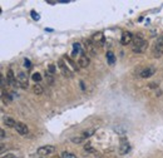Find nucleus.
I'll use <instances>...</instances> for the list:
<instances>
[{"mask_svg": "<svg viewBox=\"0 0 163 158\" xmlns=\"http://www.w3.org/2000/svg\"><path fill=\"white\" fill-rule=\"evenodd\" d=\"M148 47V43L143 39V37L141 34L135 35L133 38V47H132V50L133 53H137V54H141V53H144L145 49Z\"/></svg>", "mask_w": 163, "mask_h": 158, "instance_id": "f257e3e1", "label": "nucleus"}, {"mask_svg": "<svg viewBox=\"0 0 163 158\" xmlns=\"http://www.w3.org/2000/svg\"><path fill=\"white\" fill-rule=\"evenodd\" d=\"M83 43H84V49H85V50H87L90 55H97V53H98V47L93 43L92 39H84Z\"/></svg>", "mask_w": 163, "mask_h": 158, "instance_id": "f03ea898", "label": "nucleus"}, {"mask_svg": "<svg viewBox=\"0 0 163 158\" xmlns=\"http://www.w3.org/2000/svg\"><path fill=\"white\" fill-rule=\"evenodd\" d=\"M162 55H163V37H159L153 48V56L161 58Z\"/></svg>", "mask_w": 163, "mask_h": 158, "instance_id": "7ed1b4c3", "label": "nucleus"}, {"mask_svg": "<svg viewBox=\"0 0 163 158\" xmlns=\"http://www.w3.org/2000/svg\"><path fill=\"white\" fill-rule=\"evenodd\" d=\"M58 68H59V70L62 72V74L65 77V78H72V72H70V69L68 68V65L64 63V59H59L58 60Z\"/></svg>", "mask_w": 163, "mask_h": 158, "instance_id": "20e7f679", "label": "nucleus"}, {"mask_svg": "<svg viewBox=\"0 0 163 158\" xmlns=\"http://www.w3.org/2000/svg\"><path fill=\"white\" fill-rule=\"evenodd\" d=\"M55 152V147L54 146H43L38 148V154L39 156H49L51 153Z\"/></svg>", "mask_w": 163, "mask_h": 158, "instance_id": "39448f33", "label": "nucleus"}, {"mask_svg": "<svg viewBox=\"0 0 163 158\" xmlns=\"http://www.w3.org/2000/svg\"><path fill=\"white\" fill-rule=\"evenodd\" d=\"M92 40H93V43L96 44L97 47H102L103 44H104V41H106L104 35H103L102 31H98V33H96V34H93Z\"/></svg>", "mask_w": 163, "mask_h": 158, "instance_id": "423d86ee", "label": "nucleus"}, {"mask_svg": "<svg viewBox=\"0 0 163 158\" xmlns=\"http://www.w3.org/2000/svg\"><path fill=\"white\" fill-rule=\"evenodd\" d=\"M133 34L131 31H124L123 34H122V37H121V43L123 44V45H128V44H131L132 41H133Z\"/></svg>", "mask_w": 163, "mask_h": 158, "instance_id": "0eeeda50", "label": "nucleus"}, {"mask_svg": "<svg viewBox=\"0 0 163 158\" xmlns=\"http://www.w3.org/2000/svg\"><path fill=\"white\" fill-rule=\"evenodd\" d=\"M16 79H18V82H19V85L21 87V88H28V76L25 73H23V72H20L19 74H18V77H16Z\"/></svg>", "mask_w": 163, "mask_h": 158, "instance_id": "6e6552de", "label": "nucleus"}, {"mask_svg": "<svg viewBox=\"0 0 163 158\" xmlns=\"http://www.w3.org/2000/svg\"><path fill=\"white\" fill-rule=\"evenodd\" d=\"M129 149H131L129 143L127 142V139L124 137H122V139H121V147H119V153H121V154H127L128 152H129Z\"/></svg>", "mask_w": 163, "mask_h": 158, "instance_id": "1a4fd4ad", "label": "nucleus"}, {"mask_svg": "<svg viewBox=\"0 0 163 158\" xmlns=\"http://www.w3.org/2000/svg\"><path fill=\"white\" fill-rule=\"evenodd\" d=\"M15 129H16V132H18L19 134H21V136H27L28 133H29L28 126H27V124H24V123H21V122H18V123H16Z\"/></svg>", "mask_w": 163, "mask_h": 158, "instance_id": "9d476101", "label": "nucleus"}, {"mask_svg": "<svg viewBox=\"0 0 163 158\" xmlns=\"http://www.w3.org/2000/svg\"><path fill=\"white\" fill-rule=\"evenodd\" d=\"M156 73V68L154 66H147V68H144L142 72H141V78H149L152 77L153 74Z\"/></svg>", "mask_w": 163, "mask_h": 158, "instance_id": "9b49d317", "label": "nucleus"}, {"mask_svg": "<svg viewBox=\"0 0 163 158\" xmlns=\"http://www.w3.org/2000/svg\"><path fill=\"white\" fill-rule=\"evenodd\" d=\"M89 63H90L89 56H87V54L82 53V55H80V58H79V60H78V65L80 66V68H87V66L89 65Z\"/></svg>", "mask_w": 163, "mask_h": 158, "instance_id": "f8f14e48", "label": "nucleus"}, {"mask_svg": "<svg viewBox=\"0 0 163 158\" xmlns=\"http://www.w3.org/2000/svg\"><path fill=\"white\" fill-rule=\"evenodd\" d=\"M16 123H18V122H16L15 119H13L11 117H6L4 119V124H5L6 127H10V128H15L16 127Z\"/></svg>", "mask_w": 163, "mask_h": 158, "instance_id": "ddd939ff", "label": "nucleus"}, {"mask_svg": "<svg viewBox=\"0 0 163 158\" xmlns=\"http://www.w3.org/2000/svg\"><path fill=\"white\" fill-rule=\"evenodd\" d=\"M94 133H96V129L94 128H90V129H87V131H84L83 133H82V137H83V139H87V138H89V137H92Z\"/></svg>", "mask_w": 163, "mask_h": 158, "instance_id": "4468645a", "label": "nucleus"}, {"mask_svg": "<svg viewBox=\"0 0 163 158\" xmlns=\"http://www.w3.org/2000/svg\"><path fill=\"white\" fill-rule=\"evenodd\" d=\"M31 90H33V93L37 94V95L43 94V87H41L40 84H34L33 88H31Z\"/></svg>", "mask_w": 163, "mask_h": 158, "instance_id": "2eb2a0df", "label": "nucleus"}, {"mask_svg": "<svg viewBox=\"0 0 163 158\" xmlns=\"http://www.w3.org/2000/svg\"><path fill=\"white\" fill-rule=\"evenodd\" d=\"M107 60H108V63H109L110 65H113V64H114L116 58H114L113 52H108V53H107Z\"/></svg>", "mask_w": 163, "mask_h": 158, "instance_id": "dca6fc26", "label": "nucleus"}, {"mask_svg": "<svg viewBox=\"0 0 163 158\" xmlns=\"http://www.w3.org/2000/svg\"><path fill=\"white\" fill-rule=\"evenodd\" d=\"M64 60H65V62H67L68 64L70 65V68H73L74 70H78V66H77V64H74V62H73V60L70 59L69 56H65V59H64Z\"/></svg>", "mask_w": 163, "mask_h": 158, "instance_id": "f3484780", "label": "nucleus"}, {"mask_svg": "<svg viewBox=\"0 0 163 158\" xmlns=\"http://www.w3.org/2000/svg\"><path fill=\"white\" fill-rule=\"evenodd\" d=\"M31 79L35 82V83H39L41 80V76H40V73H33V76H31Z\"/></svg>", "mask_w": 163, "mask_h": 158, "instance_id": "a211bd4d", "label": "nucleus"}, {"mask_svg": "<svg viewBox=\"0 0 163 158\" xmlns=\"http://www.w3.org/2000/svg\"><path fill=\"white\" fill-rule=\"evenodd\" d=\"M84 151L88 152V153H96V149L93 148L92 144H85V146H84Z\"/></svg>", "mask_w": 163, "mask_h": 158, "instance_id": "6ab92c4d", "label": "nucleus"}, {"mask_svg": "<svg viewBox=\"0 0 163 158\" xmlns=\"http://www.w3.org/2000/svg\"><path fill=\"white\" fill-rule=\"evenodd\" d=\"M45 77H47V80L49 84H53L54 83V77H53V74H50L49 72H45Z\"/></svg>", "mask_w": 163, "mask_h": 158, "instance_id": "aec40b11", "label": "nucleus"}, {"mask_svg": "<svg viewBox=\"0 0 163 158\" xmlns=\"http://www.w3.org/2000/svg\"><path fill=\"white\" fill-rule=\"evenodd\" d=\"M2 95H3V101H4V103H9V102H11V99H13V98L10 97V94H8V93L5 94V93L3 92Z\"/></svg>", "mask_w": 163, "mask_h": 158, "instance_id": "412c9836", "label": "nucleus"}, {"mask_svg": "<svg viewBox=\"0 0 163 158\" xmlns=\"http://www.w3.org/2000/svg\"><path fill=\"white\" fill-rule=\"evenodd\" d=\"M73 49H74V50H73V55H75L77 53L80 52V44L79 43H74L73 44Z\"/></svg>", "mask_w": 163, "mask_h": 158, "instance_id": "4be33fe9", "label": "nucleus"}, {"mask_svg": "<svg viewBox=\"0 0 163 158\" xmlns=\"http://www.w3.org/2000/svg\"><path fill=\"white\" fill-rule=\"evenodd\" d=\"M62 158H77V156L74 153H70V152H63Z\"/></svg>", "mask_w": 163, "mask_h": 158, "instance_id": "5701e85b", "label": "nucleus"}, {"mask_svg": "<svg viewBox=\"0 0 163 158\" xmlns=\"http://www.w3.org/2000/svg\"><path fill=\"white\" fill-rule=\"evenodd\" d=\"M83 140H84V139H83L82 136H80V137H73V138H72V142H73V143H82Z\"/></svg>", "mask_w": 163, "mask_h": 158, "instance_id": "b1692460", "label": "nucleus"}, {"mask_svg": "<svg viewBox=\"0 0 163 158\" xmlns=\"http://www.w3.org/2000/svg\"><path fill=\"white\" fill-rule=\"evenodd\" d=\"M48 72H49L50 74H54V73H55V65L50 64V65L48 66Z\"/></svg>", "mask_w": 163, "mask_h": 158, "instance_id": "393cba45", "label": "nucleus"}, {"mask_svg": "<svg viewBox=\"0 0 163 158\" xmlns=\"http://www.w3.org/2000/svg\"><path fill=\"white\" fill-rule=\"evenodd\" d=\"M31 16H33V19L34 20H39V14L38 13H35V11H34V10H31Z\"/></svg>", "mask_w": 163, "mask_h": 158, "instance_id": "a878e982", "label": "nucleus"}, {"mask_svg": "<svg viewBox=\"0 0 163 158\" xmlns=\"http://www.w3.org/2000/svg\"><path fill=\"white\" fill-rule=\"evenodd\" d=\"M24 65L27 66L28 69H30V68H31V64H30V60H29V59H25V60H24Z\"/></svg>", "mask_w": 163, "mask_h": 158, "instance_id": "bb28decb", "label": "nucleus"}, {"mask_svg": "<svg viewBox=\"0 0 163 158\" xmlns=\"http://www.w3.org/2000/svg\"><path fill=\"white\" fill-rule=\"evenodd\" d=\"M2 158H15V156H14V154H11V153H9V154H5V156H3Z\"/></svg>", "mask_w": 163, "mask_h": 158, "instance_id": "cd10ccee", "label": "nucleus"}, {"mask_svg": "<svg viewBox=\"0 0 163 158\" xmlns=\"http://www.w3.org/2000/svg\"><path fill=\"white\" fill-rule=\"evenodd\" d=\"M0 134H2V139H4L6 136H5V131L4 129H2V131H0Z\"/></svg>", "mask_w": 163, "mask_h": 158, "instance_id": "c85d7f7f", "label": "nucleus"}, {"mask_svg": "<svg viewBox=\"0 0 163 158\" xmlns=\"http://www.w3.org/2000/svg\"><path fill=\"white\" fill-rule=\"evenodd\" d=\"M80 85H82V89L84 90V89H85V87H84V83H83V82H80Z\"/></svg>", "mask_w": 163, "mask_h": 158, "instance_id": "c756f323", "label": "nucleus"}]
</instances>
